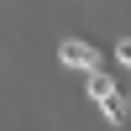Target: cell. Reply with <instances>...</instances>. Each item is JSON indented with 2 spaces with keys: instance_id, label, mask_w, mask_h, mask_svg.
Returning <instances> with one entry per match:
<instances>
[{
  "instance_id": "7a4b0ae2",
  "label": "cell",
  "mask_w": 131,
  "mask_h": 131,
  "mask_svg": "<svg viewBox=\"0 0 131 131\" xmlns=\"http://www.w3.org/2000/svg\"><path fill=\"white\" fill-rule=\"evenodd\" d=\"M58 58L68 63V68H79V73H100V52H94L89 42H79V37H63Z\"/></svg>"
},
{
  "instance_id": "3957f363",
  "label": "cell",
  "mask_w": 131,
  "mask_h": 131,
  "mask_svg": "<svg viewBox=\"0 0 131 131\" xmlns=\"http://www.w3.org/2000/svg\"><path fill=\"white\" fill-rule=\"evenodd\" d=\"M115 58H121V63H126V68H131V37L121 42V47H115Z\"/></svg>"
},
{
  "instance_id": "277c9868",
  "label": "cell",
  "mask_w": 131,
  "mask_h": 131,
  "mask_svg": "<svg viewBox=\"0 0 131 131\" xmlns=\"http://www.w3.org/2000/svg\"><path fill=\"white\" fill-rule=\"evenodd\" d=\"M126 105H131V94H126Z\"/></svg>"
},
{
  "instance_id": "6da1fadb",
  "label": "cell",
  "mask_w": 131,
  "mask_h": 131,
  "mask_svg": "<svg viewBox=\"0 0 131 131\" xmlns=\"http://www.w3.org/2000/svg\"><path fill=\"white\" fill-rule=\"evenodd\" d=\"M89 100L105 110V121H121V115H126L121 89H115V79H110V73H89Z\"/></svg>"
}]
</instances>
